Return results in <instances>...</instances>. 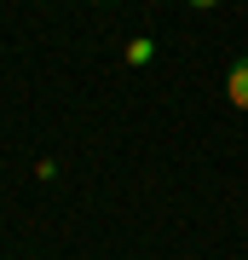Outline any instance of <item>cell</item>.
<instances>
[{
    "label": "cell",
    "instance_id": "cell-1",
    "mask_svg": "<svg viewBox=\"0 0 248 260\" xmlns=\"http://www.w3.org/2000/svg\"><path fill=\"white\" fill-rule=\"evenodd\" d=\"M225 99H231V110H248V58H237L225 75Z\"/></svg>",
    "mask_w": 248,
    "mask_h": 260
},
{
    "label": "cell",
    "instance_id": "cell-2",
    "mask_svg": "<svg viewBox=\"0 0 248 260\" xmlns=\"http://www.w3.org/2000/svg\"><path fill=\"white\" fill-rule=\"evenodd\" d=\"M121 58H127L133 70H138V64H150V58H156V41H150V35H138V41H127V52H121Z\"/></svg>",
    "mask_w": 248,
    "mask_h": 260
},
{
    "label": "cell",
    "instance_id": "cell-3",
    "mask_svg": "<svg viewBox=\"0 0 248 260\" xmlns=\"http://www.w3.org/2000/svg\"><path fill=\"white\" fill-rule=\"evenodd\" d=\"M185 6H191V12H214L220 0H185Z\"/></svg>",
    "mask_w": 248,
    "mask_h": 260
}]
</instances>
